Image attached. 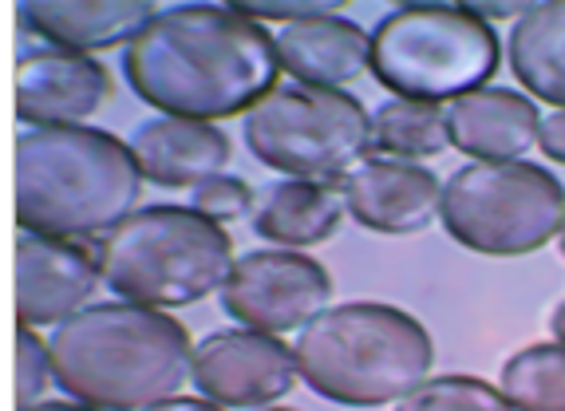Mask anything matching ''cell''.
<instances>
[{
    "label": "cell",
    "mask_w": 565,
    "mask_h": 411,
    "mask_svg": "<svg viewBox=\"0 0 565 411\" xmlns=\"http://www.w3.org/2000/svg\"><path fill=\"white\" fill-rule=\"evenodd\" d=\"M122 72L142 103L174 119L249 115L274 92L281 60L277 36L237 4L167 9L122 52Z\"/></svg>",
    "instance_id": "obj_1"
},
{
    "label": "cell",
    "mask_w": 565,
    "mask_h": 411,
    "mask_svg": "<svg viewBox=\"0 0 565 411\" xmlns=\"http://www.w3.org/2000/svg\"><path fill=\"white\" fill-rule=\"evenodd\" d=\"M47 348L60 388L95 411H147L194 380L186 325L131 301L87 305L56 325Z\"/></svg>",
    "instance_id": "obj_2"
},
{
    "label": "cell",
    "mask_w": 565,
    "mask_h": 411,
    "mask_svg": "<svg viewBox=\"0 0 565 411\" xmlns=\"http://www.w3.org/2000/svg\"><path fill=\"white\" fill-rule=\"evenodd\" d=\"M142 170L131 143L95 127H29L17 143V218L29 234L107 238L131 218Z\"/></svg>",
    "instance_id": "obj_3"
},
{
    "label": "cell",
    "mask_w": 565,
    "mask_h": 411,
    "mask_svg": "<svg viewBox=\"0 0 565 411\" xmlns=\"http://www.w3.org/2000/svg\"><path fill=\"white\" fill-rule=\"evenodd\" d=\"M301 380L349 408L399 403L427 380L435 345L427 328L396 305L352 301L324 308L292 345Z\"/></svg>",
    "instance_id": "obj_4"
},
{
    "label": "cell",
    "mask_w": 565,
    "mask_h": 411,
    "mask_svg": "<svg viewBox=\"0 0 565 411\" xmlns=\"http://www.w3.org/2000/svg\"><path fill=\"white\" fill-rule=\"evenodd\" d=\"M95 262L107 289L147 308L199 305L222 293L234 270V242L217 222L186 205H147L99 238Z\"/></svg>",
    "instance_id": "obj_5"
},
{
    "label": "cell",
    "mask_w": 565,
    "mask_h": 411,
    "mask_svg": "<svg viewBox=\"0 0 565 411\" xmlns=\"http://www.w3.org/2000/svg\"><path fill=\"white\" fill-rule=\"evenodd\" d=\"M499 36L459 4H407L372 32V67L399 99L439 103L482 92L499 72Z\"/></svg>",
    "instance_id": "obj_6"
},
{
    "label": "cell",
    "mask_w": 565,
    "mask_h": 411,
    "mask_svg": "<svg viewBox=\"0 0 565 411\" xmlns=\"http://www.w3.org/2000/svg\"><path fill=\"white\" fill-rule=\"evenodd\" d=\"M447 234L487 257H522L565 225V187L534 162H471L444 187Z\"/></svg>",
    "instance_id": "obj_7"
},
{
    "label": "cell",
    "mask_w": 565,
    "mask_h": 411,
    "mask_svg": "<svg viewBox=\"0 0 565 411\" xmlns=\"http://www.w3.org/2000/svg\"><path fill=\"white\" fill-rule=\"evenodd\" d=\"M245 147L262 167L281 175L344 182L372 147V115L349 92L274 87L245 115Z\"/></svg>",
    "instance_id": "obj_8"
},
{
    "label": "cell",
    "mask_w": 565,
    "mask_h": 411,
    "mask_svg": "<svg viewBox=\"0 0 565 411\" xmlns=\"http://www.w3.org/2000/svg\"><path fill=\"white\" fill-rule=\"evenodd\" d=\"M332 301V277L321 262L292 250H257L237 257L222 285V308L265 337H281L321 317Z\"/></svg>",
    "instance_id": "obj_9"
},
{
    "label": "cell",
    "mask_w": 565,
    "mask_h": 411,
    "mask_svg": "<svg viewBox=\"0 0 565 411\" xmlns=\"http://www.w3.org/2000/svg\"><path fill=\"white\" fill-rule=\"evenodd\" d=\"M297 352L254 328L214 333L194 348V383L222 408H269L297 388Z\"/></svg>",
    "instance_id": "obj_10"
},
{
    "label": "cell",
    "mask_w": 565,
    "mask_h": 411,
    "mask_svg": "<svg viewBox=\"0 0 565 411\" xmlns=\"http://www.w3.org/2000/svg\"><path fill=\"white\" fill-rule=\"evenodd\" d=\"M99 262L79 242L44 234H20L17 242V317L20 325H64L84 313L99 289Z\"/></svg>",
    "instance_id": "obj_11"
},
{
    "label": "cell",
    "mask_w": 565,
    "mask_h": 411,
    "mask_svg": "<svg viewBox=\"0 0 565 411\" xmlns=\"http://www.w3.org/2000/svg\"><path fill=\"white\" fill-rule=\"evenodd\" d=\"M111 99V72L99 60L36 48L20 60L17 115L29 127H79Z\"/></svg>",
    "instance_id": "obj_12"
},
{
    "label": "cell",
    "mask_w": 565,
    "mask_h": 411,
    "mask_svg": "<svg viewBox=\"0 0 565 411\" xmlns=\"http://www.w3.org/2000/svg\"><path fill=\"white\" fill-rule=\"evenodd\" d=\"M349 214L372 234H424L439 218L444 187L419 162L399 159H364L340 182Z\"/></svg>",
    "instance_id": "obj_13"
},
{
    "label": "cell",
    "mask_w": 565,
    "mask_h": 411,
    "mask_svg": "<svg viewBox=\"0 0 565 411\" xmlns=\"http://www.w3.org/2000/svg\"><path fill=\"white\" fill-rule=\"evenodd\" d=\"M277 60H281V72H289L297 84L340 92L372 67V36L340 12L297 20V24H285L277 36Z\"/></svg>",
    "instance_id": "obj_14"
},
{
    "label": "cell",
    "mask_w": 565,
    "mask_h": 411,
    "mask_svg": "<svg viewBox=\"0 0 565 411\" xmlns=\"http://www.w3.org/2000/svg\"><path fill=\"white\" fill-rule=\"evenodd\" d=\"M131 155L142 178L159 187H202L230 162V139L214 123L159 115L135 127Z\"/></svg>",
    "instance_id": "obj_15"
},
{
    "label": "cell",
    "mask_w": 565,
    "mask_h": 411,
    "mask_svg": "<svg viewBox=\"0 0 565 411\" xmlns=\"http://www.w3.org/2000/svg\"><path fill=\"white\" fill-rule=\"evenodd\" d=\"M537 127L542 115L534 99L507 87H482L447 107L451 147L479 162H514L537 143Z\"/></svg>",
    "instance_id": "obj_16"
},
{
    "label": "cell",
    "mask_w": 565,
    "mask_h": 411,
    "mask_svg": "<svg viewBox=\"0 0 565 411\" xmlns=\"http://www.w3.org/2000/svg\"><path fill=\"white\" fill-rule=\"evenodd\" d=\"M20 24L36 36H44L52 48L64 52H104V48H119L122 40L131 44L159 12L142 0L131 4H64V0H29L17 9Z\"/></svg>",
    "instance_id": "obj_17"
},
{
    "label": "cell",
    "mask_w": 565,
    "mask_h": 411,
    "mask_svg": "<svg viewBox=\"0 0 565 411\" xmlns=\"http://www.w3.org/2000/svg\"><path fill=\"white\" fill-rule=\"evenodd\" d=\"M344 194L332 182H274L262 190V202L254 205V230L265 242L277 245H321L340 230L344 218Z\"/></svg>",
    "instance_id": "obj_18"
},
{
    "label": "cell",
    "mask_w": 565,
    "mask_h": 411,
    "mask_svg": "<svg viewBox=\"0 0 565 411\" xmlns=\"http://www.w3.org/2000/svg\"><path fill=\"white\" fill-rule=\"evenodd\" d=\"M510 72L534 99L565 112V4H534L510 32Z\"/></svg>",
    "instance_id": "obj_19"
},
{
    "label": "cell",
    "mask_w": 565,
    "mask_h": 411,
    "mask_svg": "<svg viewBox=\"0 0 565 411\" xmlns=\"http://www.w3.org/2000/svg\"><path fill=\"white\" fill-rule=\"evenodd\" d=\"M372 147L384 150V159H431L451 147L447 112L439 103L387 99L372 115Z\"/></svg>",
    "instance_id": "obj_20"
},
{
    "label": "cell",
    "mask_w": 565,
    "mask_h": 411,
    "mask_svg": "<svg viewBox=\"0 0 565 411\" xmlns=\"http://www.w3.org/2000/svg\"><path fill=\"white\" fill-rule=\"evenodd\" d=\"M499 392L514 411H565V345H530L502 365Z\"/></svg>",
    "instance_id": "obj_21"
},
{
    "label": "cell",
    "mask_w": 565,
    "mask_h": 411,
    "mask_svg": "<svg viewBox=\"0 0 565 411\" xmlns=\"http://www.w3.org/2000/svg\"><path fill=\"white\" fill-rule=\"evenodd\" d=\"M396 411H514L494 383L479 376H435L412 396L399 400Z\"/></svg>",
    "instance_id": "obj_22"
},
{
    "label": "cell",
    "mask_w": 565,
    "mask_h": 411,
    "mask_svg": "<svg viewBox=\"0 0 565 411\" xmlns=\"http://www.w3.org/2000/svg\"><path fill=\"white\" fill-rule=\"evenodd\" d=\"M190 210H199L202 218H210L217 225L234 222V218H245L254 210V190L234 175H217L210 182H202V187H194V205Z\"/></svg>",
    "instance_id": "obj_23"
},
{
    "label": "cell",
    "mask_w": 565,
    "mask_h": 411,
    "mask_svg": "<svg viewBox=\"0 0 565 411\" xmlns=\"http://www.w3.org/2000/svg\"><path fill=\"white\" fill-rule=\"evenodd\" d=\"M20 383H17V400L20 411L36 408V400L47 392V380L56 376V365H52V348L36 337V328L20 325Z\"/></svg>",
    "instance_id": "obj_24"
},
{
    "label": "cell",
    "mask_w": 565,
    "mask_h": 411,
    "mask_svg": "<svg viewBox=\"0 0 565 411\" xmlns=\"http://www.w3.org/2000/svg\"><path fill=\"white\" fill-rule=\"evenodd\" d=\"M245 17H254L257 24L265 20H281L285 24H297V20H312V17H332L340 9L337 0H289V4H237Z\"/></svg>",
    "instance_id": "obj_25"
},
{
    "label": "cell",
    "mask_w": 565,
    "mask_h": 411,
    "mask_svg": "<svg viewBox=\"0 0 565 411\" xmlns=\"http://www.w3.org/2000/svg\"><path fill=\"white\" fill-rule=\"evenodd\" d=\"M537 147L546 150V159L565 162V112H554L537 127Z\"/></svg>",
    "instance_id": "obj_26"
},
{
    "label": "cell",
    "mask_w": 565,
    "mask_h": 411,
    "mask_svg": "<svg viewBox=\"0 0 565 411\" xmlns=\"http://www.w3.org/2000/svg\"><path fill=\"white\" fill-rule=\"evenodd\" d=\"M147 411H226L222 403H214V400H190V396H174V400H162V403H154V408H147Z\"/></svg>",
    "instance_id": "obj_27"
},
{
    "label": "cell",
    "mask_w": 565,
    "mask_h": 411,
    "mask_svg": "<svg viewBox=\"0 0 565 411\" xmlns=\"http://www.w3.org/2000/svg\"><path fill=\"white\" fill-rule=\"evenodd\" d=\"M24 411H95L87 403H72V400H56V403H36V408H24Z\"/></svg>",
    "instance_id": "obj_28"
},
{
    "label": "cell",
    "mask_w": 565,
    "mask_h": 411,
    "mask_svg": "<svg viewBox=\"0 0 565 411\" xmlns=\"http://www.w3.org/2000/svg\"><path fill=\"white\" fill-rule=\"evenodd\" d=\"M550 328H554V340H557V345H565V301L554 308V317H550Z\"/></svg>",
    "instance_id": "obj_29"
},
{
    "label": "cell",
    "mask_w": 565,
    "mask_h": 411,
    "mask_svg": "<svg viewBox=\"0 0 565 411\" xmlns=\"http://www.w3.org/2000/svg\"><path fill=\"white\" fill-rule=\"evenodd\" d=\"M562 253H565V225H562Z\"/></svg>",
    "instance_id": "obj_30"
}]
</instances>
